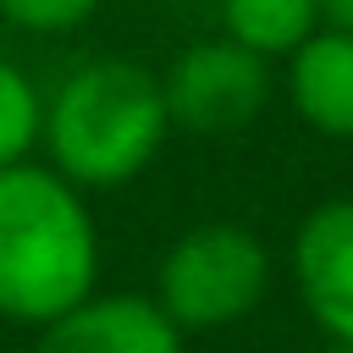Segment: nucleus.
Segmentation results:
<instances>
[{
  "label": "nucleus",
  "mask_w": 353,
  "mask_h": 353,
  "mask_svg": "<svg viewBox=\"0 0 353 353\" xmlns=\"http://www.w3.org/2000/svg\"><path fill=\"white\" fill-rule=\"evenodd\" d=\"M99 287L88 199L44 160L0 171V320L50 325Z\"/></svg>",
  "instance_id": "obj_1"
},
{
  "label": "nucleus",
  "mask_w": 353,
  "mask_h": 353,
  "mask_svg": "<svg viewBox=\"0 0 353 353\" xmlns=\"http://www.w3.org/2000/svg\"><path fill=\"white\" fill-rule=\"evenodd\" d=\"M171 138L165 88L149 66L99 55L61 77L44 99V165L77 193L143 176Z\"/></svg>",
  "instance_id": "obj_2"
},
{
  "label": "nucleus",
  "mask_w": 353,
  "mask_h": 353,
  "mask_svg": "<svg viewBox=\"0 0 353 353\" xmlns=\"http://www.w3.org/2000/svg\"><path fill=\"white\" fill-rule=\"evenodd\" d=\"M265 287H270V254L259 232H248L243 221H199L160 254L149 298L188 336L248 320Z\"/></svg>",
  "instance_id": "obj_3"
},
{
  "label": "nucleus",
  "mask_w": 353,
  "mask_h": 353,
  "mask_svg": "<svg viewBox=\"0 0 353 353\" xmlns=\"http://www.w3.org/2000/svg\"><path fill=\"white\" fill-rule=\"evenodd\" d=\"M160 88H165L171 127L221 138V132H243L265 110V99H270V61H259L254 50L232 44L226 33H215V39L188 44L160 72Z\"/></svg>",
  "instance_id": "obj_4"
},
{
  "label": "nucleus",
  "mask_w": 353,
  "mask_h": 353,
  "mask_svg": "<svg viewBox=\"0 0 353 353\" xmlns=\"http://www.w3.org/2000/svg\"><path fill=\"white\" fill-rule=\"evenodd\" d=\"M287 270L303 314L325 331V342L353 347V193L320 199L292 226Z\"/></svg>",
  "instance_id": "obj_5"
},
{
  "label": "nucleus",
  "mask_w": 353,
  "mask_h": 353,
  "mask_svg": "<svg viewBox=\"0 0 353 353\" xmlns=\"http://www.w3.org/2000/svg\"><path fill=\"white\" fill-rule=\"evenodd\" d=\"M28 353H188V336L143 292H88L39 325Z\"/></svg>",
  "instance_id": "obj_6"
},
{
  "label": "nucleus",
  "mask_w": 353,
  "mask_h": 353,
  "mask_svg": "<svg viewBox=\"0 0 353 353\" xmlns=\"http://www.w3.org/2000/svg\"><path fill=\"white\" fill-rule=\"evenodd\" d=\"M287 105L292 116L331 138V143H353V33L342 28H314L281 72Z\"/></svg>",
  "instance_id": "obj_7"
},
{
  "label": "nucleus",
  "mask_w": 353,
  "mask_h": 353,
  "mask_svg": "<svg viewBox=\"0 0 353 353\" xmlns=\"http://www.w3.org/2000/svg\"><path fill=\"white\" fill-rule=\"evenodd\" d=\"M320 28L314 0H221V33L259 61H287Z\"/></svg>",
  "instance_id": "obj_8"
},
{
  "label": "nucleus",
  "mask_w": 353,
  "mask_h": 353,
  "mask_svg": "<svg viewBox=\"0 0 353 353\" xmlns=\"http://www.w3.org/2000/svg\"><path fill=\"white\" fill-rule=\"evenodd\" d=\"M39 149H44V94L22 66L0 61V171L28 165Z\"/></svg>",
  "instance_id": "obj_9"
},
{
  "label": "nucleus",
  "mask_w": 353,
  "mask_h": 353,
  "mask_svg": "<svg viewBox=\"0 0 353 353\" xmlns=\"http://www.w3.org/2000/svg\"><path fill=\"white\" fill-rule=\"evenodd\" d=\"M94 11L99 0H0V17L22 33H72Z\"/></svg>",
  "instance_id": "obj_10"
},
{
  "label": "nucleus",
  "mask_w": 353,
  "mask_h": 353,
  "mask_svg": "<svg viewBox=\"0 0 353 353\" xmlns=\"http://www.w3.org/2000/svg\"><path fill=\"white\" fill-rule=\"evenodd\" d=\"M314 6H320V28L353 33V0H314Z\"/></svg>",
  "instance_id": "obj_11"
},
{
  "label": "nucleus",
  "mask_w": 353,
  "mask_h": 353,
  "mask_svg": "<svg viewBox=\"0 0 353 353\" xmlns=\"http://www.w3.org/2000/svg\"><path fill=\"white\" fill-rule=\"evenodd\" d=\"M320 353H353V347H347V342H325Z\"/></svg>",
  "instance_id": "obj_12"
}]
</instances>
